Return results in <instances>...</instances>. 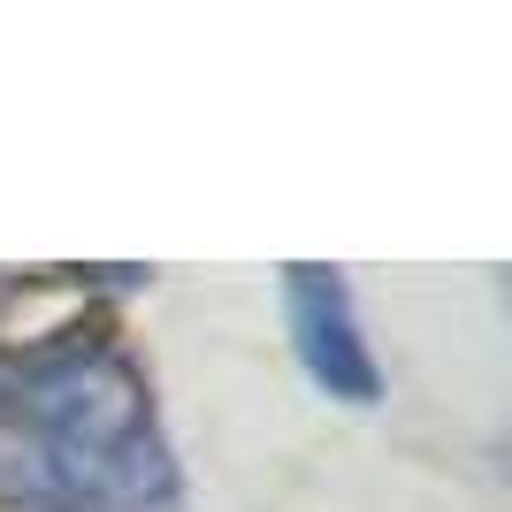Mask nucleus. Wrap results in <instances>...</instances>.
<instances>
[{"label":"nucleus","instance_id":"f03ea898","mask_svg":"<svg viewBox=\"0 0 512 512\" xmlns=\"http://www.w3.org/2000/svg\"><path fill=\"white\" fill-rule=\"evenodd\" d=\"M283 314H291V344H299L306 383L337 406H375L383 398V367L360 337V314H352V291H344L337 268H283Z\"/></svg>","mask_w":512,"mask_h":512},{"label":"nucleus","instance_id":"f257e3e1","mask_svg":"<svg viewBox=\"0 0 512 512\" xmlns=\"http://www.w3.org/2000/svg\"><path fill=\"white\" fill-rule=\"evenodd\" d=\"M16 428L39 444V467L54 482V512H169L176 467L153 428V390L130 367L123 344H54L23 367Z\"/></svg>","mask_w":512,"mask_h":512}]
</instances>
